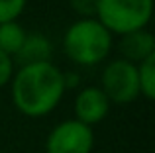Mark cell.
<instances>
[{
    "mask_svg": "<svg viewBox=\"0 0 155 153\" xmlns=\"http://www.w3.org/2000/svg\"><path fill=\"white\" fill-rule=\"evenodd\" d=\"M63 71L51 61L22 65L10 80V96L16 110L28 118L51 114L65 96Z\"/></svg>",
    "mask_w": 155,
    "mask_h": 153,
    "instance_id": "6da1fadb",
    "label": "cell"
},
{
    "mask_svg": "<svg viewBox=\"0 0 155 153\" xmlns=\"http://www.w3.org/2000/svg\"><path fill=\"white\" fill-rule=\"evenodd\" d=\"M114 35L96 18H81L65 30L63 51L75 65H100L112 53Z\"/></svg>",
    "mask_w": 155,
    "mask_h": 153,
    "instance_id": "7a4b0ae2",
    "label": "cell"
},
{
    "mask_svg": "<svg viewBox=\"0 0 155 153\" xmlns=\"http://www.w3.org/2000/svg\"><path fill=\"white\" fill-rule=\"evenodd\" d=\"M153 14V0H98L96 16L112 35L147 28Z\"/></svg>",
    "mask_w": 155,
    "mask_h": 153,
    "instance_id": "3957f363",
    "label": "cell"
},
{
    "mask_svg": "<svg viewBox=\"0 0 155 153\" xmlns=\"http://www.w3.org/2000/svg\"><path fill=\"white\" fill-rule=\"evenodd\" d=\"M100 88L110 104H132L140 96L137 65L126 59H112L100 75Z\"/></svg>",
    "mask_w": 155,
    "mask_h": 153,
    "instance_id": "277c9868",
    "label": "cell"
},
{
    "mask_svg": "<svg viewBox=\"0 0 155 153\" xmlns=\"http://www.w3.org/2000/svg\"><path fill=\"white\" fill-rule=\"evenodd\" d=\"M94 132L79 120H63L49 132L45 139V153H92Z\"/></svg>",
    "mask_w": 155,
    "mask_h": 153,
    "instance_id": "5b68a950",
    "label": "cell"
},
{
    "mask_svg": "<svg viewBox=\"0 0 155 153\" xmlns=\"http://www.w3.org/2000/svg\"><path fill=\"white\" fill-rule=\"evenodd\" d=\"M110 100L106 98L100 86H84L83 90L77 94L73 110H75V120H79L81 124L92 128L96 124H100L108 116L110 112Z\"/></svg>",
    "mask_w": 155,
    "mask_h": 153,
    "instance_id": "8992f818",
    "label": "cell"
},
{
    "mask_svg": "<svg viewBox=\"0 0 155 153\" xmlns=\"http://www.w3.org/2000/svg\"><path fill=\"white\" fill-rule=\"evenodd\" d=\"M120 37L122 39L118 43V49L122 53V59H126V61L137 65L143 59L155 55V37L147 28L130 31V34L120 35Z\"/></svg>",
    "mask_w": 155,
    "mask_h": 153,
    "instance_id": "52a82bcc",
    "label": "cell"
},
{
    "mask_svg": "<svg viewBox=\"0 0 155 153\" xmlns=\"http://www.w3.org/2000/svg\"><path fill=\"white\" fill-rule=\"evenodd\" d=\"M53 55V45L49 41V37H45L39 31L26 35V41H24L22 49L18 51V55L14 57V61L22 65H31V63H43V61H51Z\"/></svg>",
    "mask_w": 155,
    "mask_h": 153,
    "instance_id": "ba28073f",
    "label": "cell"
},
{
    "mask_svg": "<svg viewBox=\"0 0 155 153\" xmlns=\"http://www.w3.org/2000/svg\"><path fill=\"white\" fill-rule=\"evenodd\" d=\"M26 35H28V31L24 30L22 24H18V20L0 24V51L14 59L18 55V51L22 49L24 41H26Z\"/></svg>",
    "mask_w": 155,
    "mask_h": 153,
    "instance_id": "9c48e42d",
    "label": "cell"
},
{
    "mask_svg": "<svg viewBox=\"0 0 155 153\" xmlns=\"http://www.w3.org/2000/svg\"><path fill=\"white\" fill-rule=\"evenodd\" d=\"M137 83L140 94L147 100L155 98V55L137 63Z\"/></svg>",
    "mask_w": 155,
    "mask_h": 153,
    "instance_id": "30bf717a",
    "label": "cell"
},
{
    "mask_svg": "<svg viewBox=\"0 0 155 153\" xmlns=\"http://www.w3.org/2000/svg\"><path fill=\"white\" fill-rule=\"evenodd\" d=\"M28 0H0V24L16 22L26 10Z\"/></svg>",
    "mask_w": 155,
    "mask_h": 153,
    "instance_id": "8fae6325",
    "label": "cell"
},
{
    "mask_svg": "<svg viewBox=\"0 0 155 153\" xmlns=\"http://www.w3.org/2000/svg\"><path fill=\"white\" fill-rule=\"evenodd\" d=\"M71 10L79 14L81 18H94L96 8H98V0H69Z\"/></svg>",
    "mask_w": 155,
    "mask_h": 153,
    "instance_id": "7c38bea8",
    "label": "cell"
},
{
    "mask_svg": "<svg viewBox=\"0 0 155 153\" xmlns=\"http://www.w3.org/2000/svg\"><path fill=\"white\" fill-rule=\"evenodd\" d=\"M12 76H14V59L0 51V88L10 84Z\"/></svg>",
    "mask_w": 155,
    "mask_h": 153,
    "instance_id": "4fadbf2b",
    "label": "cell"
},
{
    "mask_svg": "<svg viewBox=\"0 0 155 153\" xmlns=\"http://www.w3.org/2000/svg\"><path fill=\"white\" fill-rule=\"evenodd\" d=\"M63 83H65V90H71V88L79 86L81 76H79V73H75V71H69V73H63Z\"/></svg>",
    "mask_w": 155,
    "mask_h": 153,
    "instance_id": "5bb4252c",
    "label": "cell"
}]
</instances>
